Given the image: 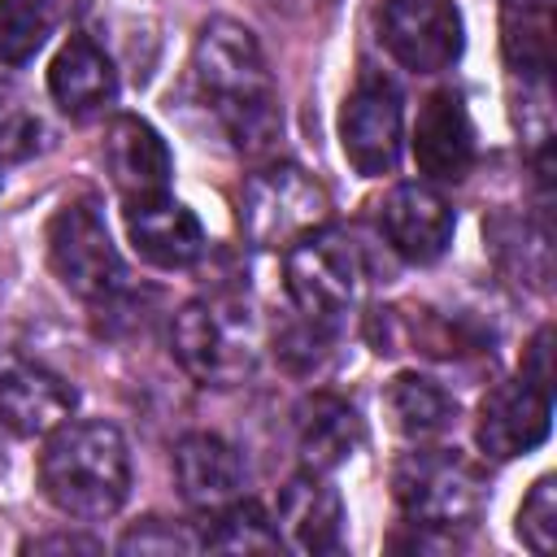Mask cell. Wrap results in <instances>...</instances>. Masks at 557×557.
Masks as SVG:
<instances>
[{
	"instance_id": "obj_1",
	"label": "cell",
	"mask_w": 557,
	"mask_h": 557,
	"mask_svg": "<svg viewBox=\"0 0 557 557\" xmlns=\"http://www.w3.org/2000/svg\"><path fill=\"white\" fill-rule=\"evenodd\" d=\"M191 70H196L200 96L209 100L231 144L248 157L274 152L283 135V117H278V91L257 35L244 22L209 17L196 35Z\"/></svg>"
},
{
	"instance_id": "obj_2",
	"label": "cell",
	"mask_w": 557,
	"mask_h": 557,
	"mask_svg": "<svg viewBox=\"0 0 557 557\" xmlns=\"http://www.w3.org/2000/svg\"><path fill=\"white\" fill-rule=\"evenodd\" d=\"M39 487L70 518H109L131 492V453L109 422H61L39 453Z\"/></svg>"
},
{
	"instance_id": "obj_3",
	"label": "cell",
	"mask_w": 557,
	"mask_h": 557,
	"mask_svg": "<svg viewBox=\"0 0 557 557\" xmlns=\"http://www.w3.org/2000/svg\"><path fill=\"white\" fill-rule=\"evenodd\" d=\"M252 309L231 296H200L174 318V357L205 387H235L257 370Z\"/></svg>"
},
{
	"instance_id": "obj_4",
	"label": "cell",
	"mask_w": 557,
	"mask_h": 557,
	"mask_svg": "<svg viewBox=\"0 0 557 557\" xmlns=\"http://www.w3.org/2000/svg\"><path fill=\"white\" fill-rule=\"evenodd\" d=\"M392 496L413 527L453 531L479 518L487 500V479L457 448H418L396 461Z\"/></svg>"
},
{
	"instance_id": "obj_5",
	"label": "cell",
	"mask_w": 557,
	"mask_h": 557,
	"mask_svg": "<svg viewBox=\"0 0 557 557\" xmlns=\"http://www.w3.org/2000/svg\"><path fill=\"white\" fill-rule=\"evenodd\" d=\"M283 274L292 300L309 322H335L357 305L366 287V257L348 235L313 226L287 244Z\"/></svg>"
},
{
	"instance_id": "obj_6",
	"label": "cell",
	"mask_w": 557,
	"mask_h": 557,
	"mask_svg": "<svg viewBox=\"0 0 557 557\" xmlns=\"http://www.w3.org/2000/svg\"><path fill=\"white\" fill-rule=\"evenodd\" d=\"M44 244H48V265L65 292H74L83 300H109L122 292L126 270H122V257L109 239L104 213L91 196L65 200L52 213Z\"/></svg>"
},
{
	"instance_id": "obj_7",
	"label": "cell",
	"mask_w": 557,
	"mask_h": 557,
	"mask_svg": "<svg viewBox=\"0 0 557 557\" xmlns=\"http://www.w3.org/2000/svg\"><path fill=\"white\" fill-rule=\"evenodd\" d=\"M326 222V191L300 165L278 161L244 178L239 226L257 248H287L296 235Z\"/></svg>"
},
{
	"instance_id": "obj_8",
	"label": "cell",
	"mask_w": 557,
	"mask_h": 557,
	"mask_svg": "<svg viewBox=\"0 0 557 557\" xmlns=\"http://www.w3.org/2000/svg\"><path fill=\"white\" fill-rule=\"evenodd\" d=\"M400 126H405V113H400L396 83L379 70H366L339 109V144L352 170L366 178L392 174L400 161V139H405Z\"/></svg>"
},
{
	"instance_id": "obj_9",
	"label": "cell",
	"mask_w": 557,
	"mask_h": 557,
	"mask_svg": "<svg viewBox=\"0 0 557 557\" xmlns=\"http://www.w3.org/2000/svg\"><path fill=\"white\" fill-rule=\"evenodd\" d=\"M383 44L413 74L448 70L466 48V22L453 0H387Z\"/></svg>"
},
{
	"instance_id": "obj_10",
	"label": "cell",
	"mask_w": 557,
	"mask_h": 557,
	"mask_svg": "<svg viewBox=\"0 0 557 557\" xmlns=\"http://www.w3.org/2000/svg\"><path fill=\"white\" fill-rule=\"evenodd\" d=\"M553 426V392L535 387L531 379L496 383L479 405V448L496 461L522 457L548 440Z\"/></svg>"
},
{
	"instance_id": "obj_11",
	"label": "cell",
	"mask_w": 557,
	"mask_h": 557,
	"mask_svg": "<svg viewBox=\"0 0 557 557\" xmlns=\"http://www.w3.org/2000/svg\"><path fill=\"white\" fill-rule=\"evenodd\" d=\"M100 152H104V170H109V183L117 187L122 205L170 196L174 161H170L165 139L144 117H135V113L113 117L109 131H104V148Z\"/></svg>"
},
{
	"instance_id": "obj_12",
	"label": "cell",
	"mask_w": 557,
	"mask_h": 557,
	"mask_svg": "<svg viewBox=\"0 0 557 557\" xmlns=\"http://www.w3.org/2000/svg\"><path fill=\"white\" fill-rule=\"evenodd\" d=\"M379 226L387 235V244L413 261V265H431L435 257H444V248L453 244V226L457 213L453 205L426 187V183H400L387 191V200L379 205Z\"/></svg>"
},
{
	"instance_id": "obj_13",
	"label": "cell",
	"mask_w": 557,
	"mask_h": 557,
	"mask_svg": "<svg viewBox=\"0 0 557 557\" xmlns=\"http://www.w3.org/2000/svg\"><path fill=\"white\" fill-rule=\"evenodd\" d=\"M413 161L435 183H461L474 165V122L461 91H431L413 122Z\"/></svg>"
},
{
	"instance_id": "obj_14",
	"label": "cell",
	"mask_w": 557,
	"mask_h": 557,
	"mask_svg": "<svg viewBox=\"0 0 557 557\" xmlns=\"http://www.w3.org/2000/svg\"><path fill=\"white\" fill-rule=\"evenodd\" d=\"M74 409V387L17 357V352H0V426L13 435H48L52 426H61Z\"/></svg>"
},
{
	"instance_id": "obj_15",
	"label": "cell",
	"mask_w": 557,
	"mask_h": 557,
	"mask_svg": "<svg viewBox=\"0 0 557 557\" xmlns=\"http://www.w3.org/2000/svg\"><path fill=\"white\" fill-rule=\"evenodd\" d=\"M126 235L135 252L161 270H187L205 257V226L174 196L126 205Z\"/></svg>"
},
{
	"instance_id": "obj_16",
	"label": "cell",
	"mask_w": 557,
	"mask_h": 557,
	"mask_svg": "<svg viewBox=\"0 0 557 557\" xmlns=\"http://www.w3.org/2000/svg\"><path fill=\"white\" fill-rule=\"evenodd\" d=\"M274 527H278V540L296 553H335L339 548V531H344V505H339V492L305 470L296 474L283 492H278V513H274Z\"/></svg>"
},
{
	"instance_id": "obj_17",
	"label": "cell",
	"mask_w": 557,
	"mask_h": 557,
	"mask_svg": "<svg viewBox=\"0 0 557 557\" xmlns=\"http://www.w3.org/2000/svg\"><path fill=\"white\" fill-rule=\"evenodd\" d=\"M48 91L70 117H96L117 100V70L100 44L70 35L48 65Z\"/></svg>"
},
{
	"instance_id": "obj_18",
	"label": "cell",
	"mask_w": 557,
	"mask_h": 557,
	"mask_svg": "<svg viewBox=\"0 0 557 557\" xmlns=\"http://www.w3.org/2000/svg\"><path fill=\"white\" fill-rule=\"evenodd\" d=\"M174 479H178V492L187 505L218 513L222 505H231L239 496L244 461L222 435L196 431V435H183L174 448Z\"/></svg>"
},
{
	"instance_id": "obj_19",
	"label": "cell",
	"mask_w": 557,
	"mask_h": 557,
	"mask_svg": "<svg viewBox=\"0 0 557 557\" xmlns=\"http://www.w3.org/2000/svg\"><path fill=\"white\" fill-rule=\"evenodd\" d=\"M361 418L348 400L318 392L296 409V444H300V461L313 474H331L335 466H344L357 448H361Z\"/></svg>"
},
{
	"instance_id": "obj_20",
	"label": "cell",
	"mask_w": 557,
	"mask_h": 557,
	"mask_svg": "<svg viewBox=\"0 0 557 557\" xmlns=\"http://www.w3.org/2000/svg\"><path fill=\"white\" fill-rule=\"evenodd\" d=\"M383 409H387L392 426L409 440H431L457 418V400L435 379H426L418 370H405L383 387Z\"/></svg>"
},
{
	"instance_id": "obj_21",
	"label": "cell",
	"mask_w": 557,
	"mask_h": 557,
	"mask_svg": "<svg viewBox=\"0 0 557 557\" xmlns=\"http://www.w3.org/2000/svg\"><path fill=\"white\" fill-rule=\"evenodd\" d=\"M57 26V0H0V65H26Z\"/></svg>"
},
{
	"instance_id": "obj_22",
	"label": "cell",
	"mask_w": 557,
	"mask_h": 557,
	"mask_svg": "<svg viewBox=\"0 0 557 557\" xmlns=\"http://www.w3.org/2000/svg\"><path fill=\"white\" fill-rule=\"evenodd\" d=\"M205 544L218 553H278L283 548L278 527L265 518V509L257 500H239V496L218 509V522L205 535Z\"/></svg>"
},
{
	"instance_id": "obj_23",
	"label": "cell",
	"mask_w": 557,
	"mask_h": 557,
	"mask_svg": "<svg viewBox=\"0 0 557 557\" xmlns=\"http://www.w3.org/2000/svg\"><path fill=\"white\" fill-rule=\"evenodd\" d=\"M44 144V117L26 100V91L9 78H0V165L35 157Z\"/></svg>"
},
{
	"instance_id": "obj_24",
	"label": "cell",
	"mask_w": 557,
	"mask_h": 557,
	"mask_svg": "<svg viewBox=\"0 0 557 557\" xmlns=\"http://www.w3.org/2000/svg\"><path fill=\"white\" fill-rule=\"evenodd\" d=\"M518 540L540 557L553 553V544H557V479L553 474L535 479V487L527 492V500L518 509Z\"/></svg>"
},
{
	"instance_id": "obj_25",
	"label": "cell",
	"mask_w": 557,
	"mask_h": 557,
	"mask_svg": "<svg viewBox=\"0 0 557 557\" xmlns=\"http://www.w3.org/2000/svg\"><path fill=\"white\" fill-rule=\"evenodd\" d=\"M122 553H191L196 540L183 535L174 522H161V518H144L139 527H131L117 544Z\"/></svg>"
},
{
	"instance_id": "obj_26",
	"label": "cell",
	"mask_w": 557,
	"mask_h": 557,
	"mask_svg": "<svg viewBox=\"0 0 557 557\" xmlns=\"http://www.w3.org/2000/svg\"><path fill=\"white\" fill-rule=\"evenodd\" d=\"M522 379H531L535 387H544V392H553V374H548V326H540L535 331V339H531V348H527V361H522Z\"/></svg>"
},
{
	"instance_id": "obj_27",
	"label": "cell",
	"mask_w": 557,
	"mask_h": 557,
	"mask_svg": "<svg viewBox=\"0 0 557 557\" xmlns=\"http://www.w3.org/2000/svg\"><path fill=\"white\" fill-rule=\"evenodd\" d=\"M22 548L26 553H48V548H61L65 553V548H96V544L91 540H78V535H48V540H26Z\"/></svg>"
}]
</instances>
